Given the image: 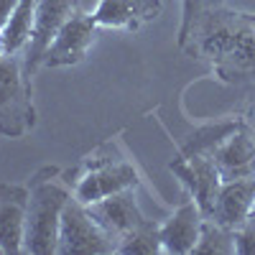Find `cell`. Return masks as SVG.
Wrapping results in <instances>:
<instances>
[{"mask_svg":"<svg viewBox=\"0 0 255 255\" xmlns=\"http://www.w3.org/2000/svg\"><path fill=\"white\" fill-rule=\"evenodd\" d=\"M18 3H20V0H0V28L8 23V18H10V13L15 10Z\"/></svg>","mask_w":255,"mask_h":255,"instance_id":"obj_21","label":"cell"},{"mask_svg":"<svg viewBox=\"0 0 255 255\" xmlns=\"http://www.w3.org/2000/svg\"><path fill=\"white\" fill-rule=\"evenodd\" d=\"M191 255H235V232L222 227L220 222L204 217L199 240Z\"/></svg>","mask_w":255,"mask_h":255,"instance_id":"obj_18","label":"cell"},{"mask_svg":"<svg viewBox=\"0 0 255 255\" xmlns=\"http://www.w3.org/2000/svg\"><path fill=\"white\" fill-rule=\"evenodd\" d=\"M199 13H202L199 0H181V23H179V33H176L179 49H184L186 38H189V31H191V26H194V20L199 18Z\"/></svg>","mask_w":255,"mask_h":255,"instance_id":"obj_19","label":"cell"},{"mask_svg":"<svg viewBox=\"0 0 255 255\" xmlns=\"http://www.w3.org/2000/svg\"><path fill=\"white\" fill-rule=\"evenodd\" d=\"M253 217H255V212H253Z\"/></svg>","mask_w":255,"mask_h":255,"instance_id":"obj_24","label":"cell"},{"mask_svg":"<svg viewBox=\"0 0 255 255\" xmlns=\"http://www.w3.org/2000/svg\"><path fill=\"white\" fill-rule=\"evenodd\" d=\"M184 51L209 61L225 84L255 82V15L225 5L204 8L189 31Z\"/></svg>","mask_w":255,"mask_h":255,"instance_id":"obj_1","label":"cell"},{"mask_svg":"<svg viewBox=\"0 0 255 255\" xmlns=\"http://www.w3.org/2000/svg\"><path fill=\"white\" fill-rule=\"evenodd\" d=\"M209 158L215 161L222 181L255 174V130L243 123L209 153Z\"/></svg>","mask_w":255,"mask_h":255,"instance_id":"obj_13","label":"cell"},{"mask_svg":"<svg viewBox=\"0 0 255 255\" xmlns=\"http://www.w3.org/2000/svg\"><path fill=\"white\" fill-rule=\"evenodd\" d=\"M243 118H245V123H248V125L253 128V130H255V100H253L250 108L245 110V115H243Z\"/></svg>","mask_w":255,"mask_h":255,"instance_id":"obj_22","label":"cell"},{"mask_svg":"<svg viewBox=\"0 0 255 255\" xmlns=\"http://www.w3.org/2000/svg\"><path fill=\"white\" fill-rule=\"evenodd\" d=\"M0 255H3V253H0Z\"/></svg>","mask_w":255,"mask_h":255,"instance_id":"obj_25","label":"cell"},{"mask_svg":"<svg viewBox=\"0 0 255 255\" xmlns=\"http://www.w3.org/2000/svg\"><path fill=\"white\" fill-rule=\"evenodd\" d=\"M72 197H74L72 186L61 168L44 166L31 176L23 253H31V255H54L56 253L61 212Z\"/></svg>","mask_w":255,"mask_h":255,"instance_id":"obj_2","label":"cell"},{"mask_svg":"<svg viewBox=\"0 0 255 255\" xmlns=\"http://www.w3.org/2000/svg\"><path fill=\"white\" fill-rule=\"evenodd\" d=\"M168 171H171L181 184L184 189L189 191V197L199 204V209L204 212V217L212 212L215 207V199H217V191L222 186V176L217 171L215 161L204 153H197V156H184L176 151L174 161L168 163Z\"/></svg>","mask_w":255,"mask_h":255,"instance_id":"obj_8","label":"cell"},{"mask_svg":"<svg viewBox=\"0 0 255 255\" xmlns=\"http://www.w3.org/2000/svg\"><path fill=\"white\" fill-rule=\"evenodd\" d=\"M202 222H204V212L199 209V204L191 197L181 202L174 209V215L158 225L163 253L166 255H191V250H194L199 240Z\"/></svg>","mask_w":255,"mask_h":255,"instance_id":"obj_14","label":"cell"},{"mask_svg":"<svg viewBox=\"0 0 255 255\" xmlns=\"http://www.w3.org/2000/svg\"><path fill=\"white\" fill-rule=\"evenodd\" d=\"M33 13L36 0H20L15 5L8 23L0 28V56H15L26 51L33 31Z\"/></svg>","mask_w":255,"mask_h":255,"instance_id":"obj_15","label":"cell"},{"mask_svg":"<svg viewBox=\"0 0 255 255\" xmlns=\"http://www.w3.org/2000/svg\"><path fill=\"white\" fill-rule=\"evenodd\" d=\"M163 10L161 0H97L90 10L97 28L115 31H138L156 20Z\"/></svg>","mask_w":255,"mask_h":255,"instance_id":"obj_12","label":"cell"},{"mask_svg":"<svg viewBox=\"0 0 255 255\" xmlns=\"http://www.w3.org/2000/svg\"><path fill=\"white\" fill-rule=\"evenodd\" d=\"M253 212H255V174L222 181L215 207L207 217L235 232L253 217Z\"/></svg>","mask_w":255,"mask_h":255,"instance_id":"obj_10","label":"cell"},{"mask_svg":"<svg viewBox=\"0 0 255 255\" xmlns=\"http://www.w3.org/2000/svg\"><path fill=\"white\" fill-rule=\"evenodd\" d=\"M33 128L36 105L23 54L0 56V135L23 138Z\"/></svg>","mask_w":255,"mask_h":255,"instance_id":"obj_4","label":"cell"},{"mask_svg":"<svg viewBox=\"0 0 255 255\" xmlns=\"http://www.w3.org/2000/svg\"><path fill=\"white\" fill-rule=\"evenodd\" d=\"M108 151H110V143L100 145L95 153L84 156L77 168L64 174L77 202L92 204L110 194H118V191L140 186V176L133 161H128L120 153H108Z\"/></svg>","mask_w":255,"mask_h":255,"instance_id":"obj_3","label":"cell"},{"mask_svg":"<svg viewBox=\"0 0 255 255\" xmlns=\"http://www.w3.org/2000/svg\"><path fill=\"white\" fill-rule=\"evenodd\" d=\"M243 123H245L243 115L225 118V120H217V123H207V125L197 128V130L186 138V143L179 148V153H184V156H197V153L209 156L232 130H238Z\"/></svg>","mask_w":255,"mask_h":255,"instance_id":"obj_16","label":"cell"},{"mask_svg":"<svg viewBox=\"0 0 255 255\" xmlns=\"http://www.w3.org/2000/svg\"><path fill=\"white\" fill-rule=\"evenodd\" d=\"M26 207H28V184L0 181V253L3 255L23 253Z\"/></svg>","mask_w":255,"mask_h":255,"instance_id":"obj_11","label":"cell"},{"mask_svg":"<svg viewBox=\"0 0 255 255\" xmlns=\"http://www.w3.org/2000/svg\"><path fill=\"white\" fill-rule=\"evenodd\" d=\"M84 0H36V13H33V31H31V41L23 51V61H26V72L33 77L41 69L46 49L51 46V41L56 38V33L61 31V26L67 20L84 10Z\"/></svg>","mask_w":255,"mask_h":255,"instance_id":"obj_6","label":"cell"},{"mask_svg":"<svg viewBox=\"0 0 255 255\" xmlns=\"http://www.w3.org/2000/svg\"><path fill=\"white\" fill-rule=\"evenodd\" d=\"M95 38H97V23L92 20L90 10L74 13L67 23L61 26V31L51 41V46L46 49L41 67H46V69L77 67L79 61H84L87 51L92 49Z\"/></svg>","mask_w":255,"mask_h":255,"instance_id":"obj_7","label":"cell"},{"mask_svg":"<svg viewBox=\"0 0 255 255\" xmlns=\"http://www.w3.org/2000/svg\"><path fill=\"white\" fill-rule=\"evenodd\" d=\"M84 207L90 209V215L97 220V225L115 240V248L125 235H130L145 220V215L138 207V199H135V189L118 191V194H110V197L92 202V204H84Z\"/></svg>","mask_w":255,"mask_h":255,"instance_id":"obj_9","label":"cell"},{"mask_svg":"<svg viewBox=\"0 0 255 255\" xmlns=\"http://www.w3.org/2000/svg\"><path fill=\"white\" fill-rule=\"evenodd\" d=\"M235 253L255 255V217H250L243 227L235 230Z\"/></svg>","mask_w":255,"mask_h":255,"instance_id":"obj_20","label":"cell"},{"mask_svg":"<svg viewBox=\"0 0 255 255\" xmlns=\"http://www.w3.org/2000/svg\"><path fill=\"white\" fill-rule=\"evenodd\" d=\"M59 255H108L115 253V240L105 232L90 209L74 197L67 202L59 225Z\"/></svg>","mask_w":255,"mask_h":255,"instance_id":"obj_5","label":"cell"},{"mask_svg":"<svg viewBox=\"0 0 255 255\" xmlns=\"http://www.w3.org/2000/svg\"><path fill=\"white\" fill-rule=\"evenodd\" d=\"M225 3H227V0H199L202 10H204V8H222Z\"/></svg>","mask_w":255,"mask_h":255,"instance_id":"obj_23","label":"cell"},{"mask_svg":"<svg viewBox=\"0 0 255 255\" xmlns=\"http://www.w3.org/2000/svg\"><path fill=\"white\" fill-rule=\"evenodd\" d=\"M115 253L120 255H161L163 248H161V232H158V225L153 220H143L130 235H125Z\"/></svg>","mask_w":255,"mask_h":255,"instance_id":"obj_17","label":"cell"}]
</instances>
